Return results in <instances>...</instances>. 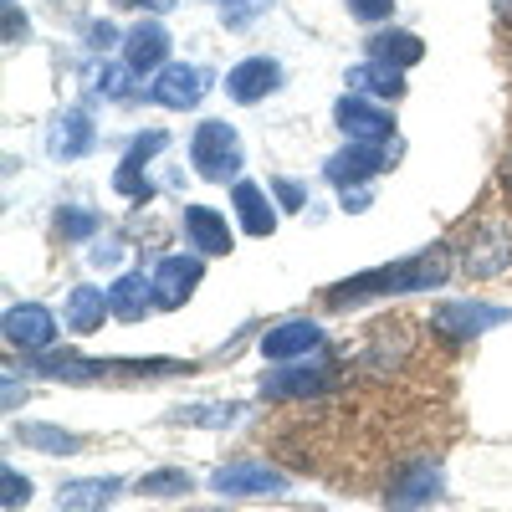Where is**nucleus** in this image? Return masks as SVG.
Segmentation results:
<instances>
[{
  "label": "nucleus",
  "instance_id": "nucleus-1",
  "mask_svg": "<svg viewBox=\"0 0 512 512\" xmlns=\"http://www.w3.org/2000/svg\"><path fill=\"white\" fill-rule=\"evenodd\" d=\"M446 246H451V262L466 282H492V277L512 272V200L492 185L456 221Z\"/></svg>",
  "mask_w": 512,
  "mask_h": 512
},
{
  "label": "nucleus",
  "instance_id": "nucleus-2",
  "mask_svg": "<svg viewBox=\"0 0 512 512\" xmlns=\"http://www.w3.org/2000/svg\"><path fill=\"white\" fill-rule=\"evenodd\" d=\"M451 246H425L405 262H390V267H374V272H359L349 282H338L333 292H323V308H354V303H369V297H390V292H420V287H441L451 277Z\"/></svg>",
  "mask_w": 512,
  "mask_h": 512
},
{
  "label": "nucleus",
  "instance_id": "nucleus-3",
  "mask_svg": "<svg viewBox=\"0 0 512 512\" xmlns=\"http://www.w3.org/2000/svg\"><path fill=\"white\" fill-rule=\"evenodd\" d=\"M190 164H195V175L210 180V185H226L241 175V134L226 123V118H205L195 123V134H190Z\"/></svg>",
  "mask_w": 512,
  "mask_h": 512
},
{
  "label": "nucleus",
  "instance_id": "nucleus-4",
  "mask_svg": "<svg viewBox=\"0 0 512 512\" xmlns=\"http://www.w3.org/2000/svg\"><path fill=\"white\" fill-rule=\"evenodd\" d=\"M333 390H338V364H328V359H292V364L262 374V400H277V405L323 400Z\"/></svg>",
  "mask_w": 512,
  "mask_h": 512
},
{
  "label": "nucleus",
  "instance_id": "nucleus-5",
  "mask_svg": "<svg viewBox=\"0 0 512 512\" xmlns=\"http://www.w3.org/2000/svg\"><path fill=\"white\" fill-rule=\"evenodd\" d=\"M441 497H446V472L431 456H415V461L395 466L390 482H384V507L390 512H420V507H431Z\"/></svg>",
  "mask_w": 512,
  "mask_h": 512
},
{
  "label": "nucleus",
  "instance_id": "nucleus-6",
  "mask_svg": "<svg viewBox=\"0 0 512 512\" xmlns=\"http://www.w3.org/2000/svg\"><path fill=\"white\" fill-rule=\"evenodd\" d=\"M210 492L216 497H282L287 477L277 466L256 461V456H236V461H221L216 472H210Z\"/></svg>",
  "mask_w": 512,
  "mask_h": 512
},
{
  "label": "nucleus",
  "instance_id": "nucleus-7",
  "mask_svg": "<svg viewBox=\"0 0 512 512\" xmlns=\"http://www.w3.org/2000/svg\"><path fill=\"white\" fill-rule=\"evenodd\" d=\"M512 318V308L502 303H477V297H451V303L431 308V328L441 338H482L487 328H502Z\"/></svg>",
  "mask_w": 512,
  "mask_h": 512
},
{
  "label": "nucleus",
  "instance_id": "nucleus-8",
  "mask_svg": "<svg viewBox=\"0 0 512 512\" xmlns=\"http://www.w3.org/2000/svg\"><path fill=\"white\" fill-rule=\"evenodd\" d=\"M333 118H338V128L349 134V144H390V139H395V113L384 108L379 98L344 93V98L333 103Z\"/></svg>",
  "mask_w": 512,
  "mask_h": 512
},
{
  "label": "nucleus",
  "instance_id": "nucleus-9",
  "mask_svg": "<svg viewBox=\"0 0 512 512\" xmlns=\"http://www.w3.org/2000/svg\"><path fill=\"white\" fill-rule=\"evenodd\" d=\"M205 93H210V72L195 67V62H169V67H159L154 82H149V103H159V108H169V113L200 108Z\"/></svg>",
  "mask_w": 512,
  "mask_h": 512
},
{
  "label": "nucleus",
  "instance_id": "nucleus-10",
  "mask_svg": "<svg viewBox=\"0 0 512 512\" xmlns=\"http://www.w3.org/2000/svg\"><path fill=\"white\" fill-rule=\"evenodd\" d=\"M149 277H154V303H159L164 313H169V308H185L190 297H195V287H200V277H205V256H200V251H195V256L175 251V256H164Z\"/></svg>",
  "mask_w": 512,
  "mask_h": 512
},
{
  "label": "nucleus",
  "instance_id": "nucleus-11",
  "mask_svg": "<svg viewBox=\"0 0 512 512\" xmlns=\"http://www.w3.org/2000/svg\"><path fill=\"white\" fill-rule=\"evenodd\" d=\"M328 333L313 323V318H287L277 328L262 333V359L272 364H292V359H308V354H323Z\"/></svg>",
  "mask_w": 512,
  "mask_h": 512
},
{
  "label": "nucleus",
  "instance_id": "nucleus-12",
  "mask_svg": "<svg viewBox=\"0 0 512 512\" xmlns=\"http://www.w3.org/2000/svg\"><path fill=\"white\" fill-rule=\"evenodd\" d=\"M6 344L21 349V354H52V344H57V318H52V308H41V303H16V308H6Z\"/></svg>",
  "mask_w": 512,
  "mask_h": 512
},
{
  "label": "nucleus",
  "instance_id": "nucleus-13",
  "mask_svg": "<svg viewBox=\"0 0 512 512\" xmlns=\"http://www.w3.org/2000/svg\"><path fill=\"white\" fill-rule=\"evenodd\" d=\"M390 159H395V149H384V144H349V149H338V154L323 164V175H328L338 190H354V185L384 175V169H390Z\"/></svg>",
  "mask_w": 512,
  "mask_h": 512
},
{
  "label": "nucleus",
  "instance_id": "nucleus-14",
  "mask_svg": "<svg viewBox=\"0 0 512 512\" xmlns=\"http://www.w3.org/2000/svg\"><path fill=\"white\" fill-rule=\"evenodd\" d=\"M282 88V62L272 57H246L226 72V98L231 103H262Z\"/></svg>",
  "mask_w": 512,
  "mask_h": 512
},
{
  "label": "nucleus",
  "instance_id": "nucleus-15",
  "mask_svg": "<svg viewBox=\"0 0 512 512\" xmlns=\"http://www.w3.org/2000/svg\"><path fill=\"white\" fill-rule=\"evenodd\" d=\"M164 57H169V31H164L159 21H139L134 31L123 36V67H134L139 77L169 67Z\"/></svg>",
  "mask_w": 512,
  "mask_h": 512
},
{
  "label": "nucleus",
  "instance_id": "nucleus-16",
  "mask_svg": "<svg viewBox=\"0 0 512 512\" xmlns=\"http://www.w3.org/2000/svg\"><path fill=\"white\" fill-rule=\"evenodd\" d=\"M123 492V477H77L57 487V512H103Z\"/></svg>",
  "mask_w": 512,
  "mask_h": 512
},
{
  "label": "nucleus",
  "instance_id": "nucleus-17",
  "mask_svg": "<svg viewBox=\"0 0 512 512\" xmlns=\"http://www.w3.org/2000/svg\"><path fill=\"white\" fill-rule=\"evenodd\" d=\"M108 308H113V318L118 323H139V318H149L159 303H154V277H144V272H123L113 287H108Z\"/></svg>",
  "mask_w": 512,
  "mask_h": 512
},
{
  "label": "nucleus",
  "instance_id": "nucleus-18",
  "mask_svg": "<svg viewBox=\"0 0 512 512\" xmlns=\"http://www.w3.org/2000/svg\"><path fill=\"white\" fill-rule=\"evenodd\" d=\"M185 236L200 256H226L231 251V226L221 210H210V205H185Z\"/></svg>",
  "mask_w": 512,
  "mask_h": 512
},
{
  "label": "nucleus",
  "instance_id": "nucleus-19",
  "mask_svg": "<svg viewBox=\"0 0 512 512\" xmlns=\"http://www.w3.org/2000/svg\"><path fill=\"white\" fill-rule=\"evenodd\" d=\"M344 82H349V93H364V98H405V77H400V67H390V62H359V67H349L344 72Z\"/></svg>",
  "mask_w": 512,
  "mask_h": 512
},
{
  "label": "nucleus",
  "instance_id": "nucleus-20",
  "mask_svg": "<svg viewBox=\"0 0 512 512\" xmlns=\"http://www.w3.org/2000/svg\"><path fill=\"white\" fill-rule=\"evenodd\" d=\"M231 205H236V221H241L251 236H272V231H277V210H272V200H267V190H262V185L236 180Z\"/></svg>",
  "mask_w": 512,
  "mask_h": 512
},
{
  "label": "nucleus",
  "instance_id": "nucleus-21",
  "mask_svg": "<svg viewBox=\"0 0 512 512\" xmlns=\"http://www.w3.org/2000/svg\"><path fill=\"white\" fill-rule=\"evenodd\" d=\"M16 441L26 451H41V456H77L82 446H88L77 431H62V425H47V420H21L16 425Z\"/></svg>",
  "mask_w": 512,
  "mask_h": 512
},
{
  "label": "nucleus",
  "instance_id": "nucleus-22",
  "mask_svg": "<svg viewBox=\"0 0 512 512\" xmlns=\"http://www.w3.org/2000/svg\"><path fill=\"white\" fill-rule=\"evenodd\" d=\"M108 318H113V308H108V292H103V287H72V292H67V328H72V333L88 338V333H98Z\"/></svg>",
  "mask_w": 512,
  "mask_h": 512
},
{
  "label": "nucleus",
  "instance_id": "nucleus-23",
  "mask_svg": "<svg viewBox=\"0 0 512 512\" xmlns=\"http://www.w3.org/2000/svg\"><path fill=\"white\" fill-rule=\"evenodd\" d=\"M364 47H369L374 62H390V67H400V72L415 67V62L425 57V41H420L415 31H395V26H390V31H374Z\"/></svg>",
  "mask_w": 512,
  "mask_h": 512
},
{
  "label": "nucleus",
  "instance_id": "nucleus-24",
  "mask_svg": "<svg viewBox=\"0 0 512 512\" xmlns=\"http://www.w3.org/2000/svg\"><path fill=\"white\" fill-rule=\"evenodd\" d=\"M93 139H98V134H93L88 113L67 108V113L52 123V139H47V144H52V154H57V159H82V154L93 149Z\"/></svg>",
  "mask_w": 512,
  "mask_h": 512
},
{
  "label": "nucleus",
  "instance_id": "nucleus-25",
  "mask_svg": "<svg viewBox=\"0 0 512 512\" xmlns=\"http://www.w3.org/2000/svg\"><path fill=\"white\" fill-rule=\"evenodd\" d=\"M134 492L139 497H185V492H195V477L185 466H154V472H144L134 482Z\"/></svg>",
  "mask_w": 512,
  "mask_h": 512
},
{
  "label": "nucleus",
  "instance_id": "nucleus-26",
  "mask_svg": "<svg viewBox=\"0 0 512 512\" xmlns=\"http://www.w3.org/2000/svg\"><path fill=\"white\" fill-rule=\"evenodd\" d=\"M241 420V405H185L169 415V425H205V431H226Z\"/></svg>",
  "mask_w": 512,
  "mask_h": 512
},
{
  "label": "nucleus",
  "instance_id": "nucleus-27",
  "mask_svg": "<svg viewBox=\"0 0 512 512\" xmlns=\"http://www.w3.org/2000/svg\"><path fill=\"white\" fill-rule=\"evenodd\" d=\"M216 11H221L226 31H246L251 21H262L272 11V0H216Z\"/></svg>",
  "mask_w": 512,
  "mask_h": 512
},
{
  "label": "nucleus",
  "instance_id": "nucleus-28",
  "mask_svg": "<svg viewBox=\"0 0 512 512\" xmlns=\"http://www.w3.org/2000/svg\"><path fill=\"white\" fill-rule=\"evenodd\" d=\"M113 190L128 195V200H139V205L154 200V180L144 175V164H118V169H113Z\"/></svg>",
  "mask_w": 512,
  "mask_h": 512
},
{
  "label": "nucleus",
  "instance_id": "nucleus-29",
  "mask_svg": "<svg viewBox=\"0 0 512 512\" xmlns=\"http://www.w3.org/2000/svg\"><path fill=\"white\" fill-rule=\"evenodd\" d=\"M57 231H62L67 241H88V236L98 231V210H88V205H62V210H57Z\"/></svg>",
  "mask_w": 512,
  "mask_h": 512
},
{
  "label": "nucleus",
  "instance_id": "nucleus-30",
  "mask_svg": "<svg viewBox=\"0 0 512 512\" xmlns=\"http://www.w3.org/2000/svg\"><path fill=\"white\" fill-rule=\"evenodd\" d=\"M128 77H139V72H134V67H103V72H98V93L113 98V103H128V98H134Z\"/></svg>",
  "mask_w": 512,
  "mask_h": 512
},
{
  "label": "nucleus",
  "instance_id": "nucleus-31",
  "mask_svg": "<svg viewBox=\"0 0 512 512\" xmlns=\"http://www.w3.org/2000/svg\"><path fill=\"white\" fill-rule=\"evenodd\" d=\"M0 502H6V512H16V507H26L31 502V477H21L16 466H6V472H0Z\"/></svg>",
  "mask_w": 512,
  "mask_h": 512
},
{
  "label": "nucleus",
  "instance_id": "nucleus-32",
  "mask_svg": "<svg viewBox=\"0 0 512 512\" xmlns=\"http://www.w3.org/2000/svg\"><path fill=\"white\" fill-rule=\"evenodd\" d=\"M159 149H169V134L164 128H154V134H139L134 144H128V154H123V164H149Z\"/></svg>",
  "mask_w": 512,
  "mask_h": 512
},
{
  "label": "nucleus",
  "instance_id": "nucleus-33",
  "mask_svg": "<svg viewBox=\"0 0 512 512\" xmlns=\"http://www.w3.org/2000/svg\"><path fill=\"white\" fill-rule=\"evenodd\" d=\"M344 6H349V16H354V21L374 26V21H390V11H395V0H344Z\"/></svg>",
  "mask_w": 512,
  "mask_h": 512
},
{
  "label": "nucleus",
  "instance_id": "nucleus-34",
  "mask_svg": "<svg viewBox=\"0 0 512 512\" xmlns=\"http://www.w3.org/2000/svg\"><path fill=\"white\" fill-rule=\"evenodd\" d=\"M272 195L282 200V210H303L308 205V190L297 185V180H272Z\"/></svg>",
  "mask_w": 512,
  "mask_h": 512
},
{
  "label": "nucleus",
  "instance_id": "nucleus-35",
  "mask_svg": "<svg viewBox=\"0 0 512 512\" xmlns=\"http://www.w3.org/2000/svg\"><path fill=\"white\" fill-rule=\"evenodd\" d=\"M31 36V26H26V16L16 11V6H6V47H21V41Z\"/></svg>",
  "mask_w": 512,
  "mask_h": 512
},
{
  "label": "nucleus",
  "instance_id": "nucleus-36",
  "mask_svg": "<svg viewBox=\"0 0 512 512\" xmlns=\"http://www.w3.org/2000/svg\"><path fill=\"white\" fill-rule=\"evenodd\" d=\"M113 41H118V31H113L108 21H88V47H93V52H108Z\"/></svg>",
  "mask_w": 512,
  "mask_h": 512
},
{
  "label": "nucleus",
  "instance_id": "nucleus-37",
  "mask_svg": "<svg viewBox=\"0 0 512 512\" xmlns=\"http://www.w3.org/2000/svg\"><path fill=\"white\" fill-rule=\"evenodd\" d=\"M497 190L512 200V128H507V149H502V159H497Z\"/></svg>",
  "mask_w": 512,
  "mask_h": 512
},
{
  "label": "nucleus",
  "instance_id": "nucleus-38",
  "mask_svg": "<svg viewBox=\"0 0 512 512\" xmlns=\"http://www.w3.org/2000/svg\"><path fill=\"white\" fill-rule=\"evenodd\" d=\"M118 11H169L175 0H113Z\"/></svg>",
  "mask_w": 512,
  "mask_h": 512
},
{
  "label": "nucleus",
  "instance_id": "nucleus-39",
  "mask_svg": "<svg viewBox=\"0 0 512 512\" xmlns=\"http://www.w3.org/2000/svg\"><path fill=\"white\" fill-rule=\"evenodd\" d=\"M338 195H344V210H354V216H359V210H369V190H364V185H354V190H338Z\"/></svg>",
  "mask_w": 512,
  "mask_h": 512
},
{
  "label": "nucleus",
  "instance_id": "nucleus-40",
  "mask_svg": "<svg viewBox=\"0 0 512 512\" xmlns=\"http://www.w3.org/2000/svg\"><path fill=\"white\" fill-rule=\"evenodd\" d=\"M118 262V246H93V267H113Z\"/></svg>",
  "mask_w": 512,
  "mask_h": 512
},
{
  "label": "nucleus",
  "instance_id": "nucleus-41",
  "mask_svg": "<svg viewBox=\"0 0 512 512\" xmlns=\"http://www.w3.org/2000/svg\"><path fill=\"white\" fill-rule=\"evenodd\" d=\"M497 16H502V21H512V0H497Z\"/></svg>",
  "mask_w": 512,
  "mask_h": 512
},
{
  "label": "nucleus",
  "instance_id": "nucleus-42",
  "mask_svg": "<svg viewBox=\"0 0 512 512\" xmlns=\"http://www.w3.org/2000/svg\"><path fill=\"white\" fill-rule=\"evenodd\" d=\"M6 6H16V0H6Z\"/></svg>",
  "mask_w": 512,
  "mask_h": 512
}]
</instances>
